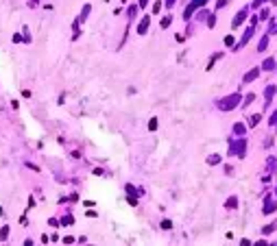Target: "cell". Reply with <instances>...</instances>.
Listing matches in <instances>:
<instances>
[{"label":"cell","mask_w":277,"mask_h":246,"mask_svg":"<svg viewBox=\"0 0 277 246\" xmlns=\"http://www.w3.org/2000/svg\"><path fill=\"white\" fill-rule=\"evenodd\" d=\"M255 76H257V70H253V72H249L247 76H244V81H253Z\"/></svg>","instance_id":"1"},{"label":"cell","mask_w":277,"mask_h":246,"mask_svg":"<svg viewBox=\"0 0 277 246\" xmlns=\"http://www.w3.org/2000/svg\"><path fill=\"white\" fill-rule=\"evenodd\" d=\"M257 2H262V0H257Z\"/></svg>","instance_id":"2"}]
</instances>
